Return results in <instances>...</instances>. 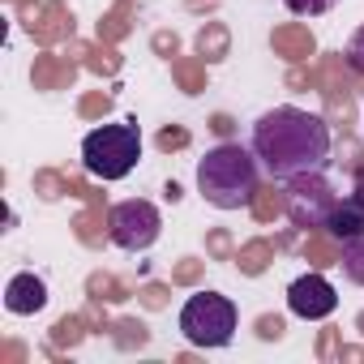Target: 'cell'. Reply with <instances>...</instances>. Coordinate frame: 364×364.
<instances>
[{
    "mask_svg": "<svg viewBox=\"0 0 364 364\" xmlns=\"http://www.w3.org/2000/svg\"><path fill=\"white\" fill-rule=\"evenodd\" d=\"M253 154L279 185L330 167V124L300 107H270L253 124Z\"/></svg>",
    "mask_w": 364,
    "mask_h": 364,
    "instance_id": "1",
    "label": "cell"
},
{
    "mask_svg": "<svg viewBox=\"0 0 364 364\" xmlns=\"http://www.w3.org/2000/svg\"><path fill=\"white\" fill-rule=\"evenodd\" d=\"M257 167L262 163H257L253 146L245 150L240 141H223V146L206 150V159H198V193L215 210H240L257 193Z\"/></svg>",
    "mask_w": 364,
    "mask_h": 364,
    "instance_id": "2",
    "label": "cell"
},
{
    "mask_svg": "<svg viewBox=\"0 0 364 364\" xmlns=\"http://www.w3.org/2000/svg\"><path fill=\"white\" fill-rule=\"evenodd\" d=\"M137 159H141V133H137V124L133 120H124V124H103V129H95V133H86V141H82V163H86V171L95 176V180H124L133 167H137Z\"/></svg>",
    "mask_w": 364,
    "mask_h": 364,
    "instance_id": "3",
    "label": "cell"
},
{
    "mask_svg": "<svg viewBox=\"0 0 364 364\" xmlns=\"http://www.w3.org/2000/svg\"><path fill=\"white\" fill-rule=\"evenodd\" d=\"M236 321H240L236 304L219 291H198L180 309V334L193 347H228L236 334Z\"/></svg>",
    "mask_w": 364,
    "mask_h": 364,
    "instance_id": "4",
    "label": "cell"
},
{
    "mask_svg": "<svg viewBox=\"0 0 364 364\" xmlns=\"http://www.w3.org/2000/svg\"><path fill=\"white\" fill-rule=\"evenodd\" d=\"M107 228H112V245H116V249H124V253H146V249L159 240L163 219H159L154 202H146V198H129V202L112 206Z\"/></svg>",
    "mask_w": 364,
    "mask_h": 364,
    "instance_id": "5",
    "label": "cell"
},
{
    "mask_svg": "<svg viewBox=\"0 0 364 364\" xmlns=\"http://www.w3.org/2000/svg\"><path fill=\"white\" fill-rule=\"evenodd\" d=\"M338 193L326 185V176H300V180H287V215L296 228H326L330 210H334Z\"/></svg>",
    "mask_w": 364,
    "mask_h": 364,
    "instance_id": "6",
    "label": "cell"
},
{
    "mask_svg": "<svg viewBox=\"0 0 364 364\" xmlns=\"http://www.w3.org/2000/svg\"><path fill=\"white\" fill-rule=\"evenodd\" d=\"M287 309L304 321H321L338 309V291L330 287V279L321 274H300L291 287H287Z\"/></svg>",
    "mask_w": 364,
    "mask_h": 364,
    "instance_id": "7",
    "label": "cell"
},
{
    "mask_svg": "<svg viewBox=\"0 0 364 364\" xmlns=\"http://www.w3.org/2000/svg\"><path fill=\"white\" fill-rule=\"evenodd\" d=\"M48 304V283L39 274H14L5 283V309L14 317H35Z\"/></svg>",
    "mask_w": 364,
    "mask_h": 364,
    "instance_id": "8",
    "label": "cell"
},
{
    "mask_svg": "<svg viewBox=\"0 0 364 364\" xmlns=\"http://www.w3.org/2000/svg\"><path fill=\"white\" fill-rule=\"evenodd\" d=\"M326 232L334 240H355L364 236V193H351V198H338L330 219H326Z\"/></svg>",
    "mask_w": 364,
    "mask_h": 364,
    "instance_id": "9",
    "label": "cell"
},
{
    "mask_svg": "<svg viewBox=\"0 0 364 364\" xmlns=\"http://www.w3.org/2000/svg\"><path fill=\"white\" fill-rule=\"evenodd\" d=\"M343 274H347L351 283H360V287H364V236L343 240Z\"/></svg>",
    "mask_w": 364,
    "mask_h": 364,
    "instance_id": "10",
    "label": "cell"
},
{
    "mask_svg": "<svg viewBox=\"0 0 364 364\" xmlns=\"http://www.w3.org/2000/svg\"><path fill=\"white\" fill-rule=\"evenodd\" d=\"M287 5V14H296V18H321V14H330L338 0H283Z\"/></svg>",
    "mask_w": 364,
    "mask_h": 364,
    "instance_id": "11",
    "label": "cell"
},
{
    "mask_svg": "<svg viewBox=\"0 0 364 364\" xmlns=\"http://www.w3.org/2000/svg\"><path fill=\"white\" fill-rule=\"evenodd\" d=\"M347 65L355 69V73H364V26L351 35V43H347Z\"/></svg>",
    "mask_w": 364,
    "mask_h": 364,
    "instance_id": "12",
    "label": "cell"
},
{
    "mask_svg": "<svg viewBox=\"0 0 364 364\" xmlns=\"http://www.w3.org/2000/svg\"><path fill=\"white\" fill-rule=\"evenodd\" d=\"M355 193H364V180H360V189H355Z\"/></svg>",
    "mask_w": 364,
    "mask_h": 364,
    "instance_id": "13",
    "label": "cell"
}]
</instances>
